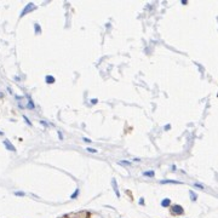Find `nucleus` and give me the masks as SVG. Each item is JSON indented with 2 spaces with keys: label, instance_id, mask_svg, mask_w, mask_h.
<instances>
[{
  "label": "nucleus",
  "instance_id": "obj_3",
  "mask_svg": "<svg viewBox=\"0 0 218 218\" xmlns=\"http://www.w3.org/2000/svg\"><path fill=\"white\" fill-rule=\"evenodd\" d=\"M4 145L6 147V149H7V150H11V152H16V148H15L14 145L10 143V141L5 139V141H4Z\"/></svg>",
  "mask_w": 218,
  "mask_h": 218
},
{
  "label": "nucleus",
  "instance_id": "obj_23",
  "mask_svg": "<svg viewBox=\"0 0 218 218\" xmlns=\"http://www.w3.org/2000/svg\"><path fill=\"white\" fill-rule=\"evenodd\" d=\"M2 135H4V133H2V131H0V136H2Z\"/></svg>",
  "mask_w": 218,
  "mask_h": 218
},
{
  "label": "nucleus",
  "instance_id": "obj_10",
  "mask_svg": "<svg viewBox=\"0 0 218 218\" xmlns=\"http://www.w3.org/2000/svg\"><path fill=\"white\" fill-rule=\"evenodd\" d=\"M143 176H145V177H154V176H155V172H154V171H144V172H143Z\"/></svg>",
  "mask_w": 218,
  "mask_h": 218
},
{
  "label": "nucleus",
  "instance_id": "obj_12",
  "mask_svg": "<svg viewBox=\"0 0 218 218\" xmlns=\"http://www.w3.org/2000/svg\"><path fill=\"white\" fill-rule=\"evenodd\" d=\"M86 150H87V152H90V153H97V152H98L97 149H93V148H90V147H88V148H86Z\"/></svg>",
  "mask_w": 218,
  "mask_h": 218
},
{
  "label": "nucleus",
  "instance_id": "obj_4",
  "mask_svg": "<svg viewBox=\"0 0 218 218\" xmlns=\"http://www.w3.org/2000/svg\"><path fill=\"white\" fill-rule=\"evenodd\" d=\"M161 184H166V183H173V184H181L179 181H173V179H162L160 181Z\"/></svg>",
  "mask_w": 218,
  "mask_h": 218
},
{
  "label": "nucleus",
  "instance_id": "obj_5",
  "mask_svg": "<svg viewBox=\"0 0 218 218\" xmlns=\"http://www.w3.org/2000/svg\"><path fill=\"white\" fill-rule=\"evenodd\" d=\"M170 205H171V200H170L169 198H165V199L161 201V206H162V207H169Z\"/></svg>",
  "mask_w": 218,
  "mask_h": 218
},
{
  "label": "nucleus",
  "instance_id": "obj_18",
  "mask_svg": "<svg viewBox=\"0 0 218 218\" xmlns=\"http://www.w3.org/2000/svg\"><path fill=\"white\" fill-rule=\"evenodd\" d=\"M40 124H41L43 126H45V127L47 126V122H46V121H44V120H41V121H40Z\"/></svg>",
  "mask_w": 218,
  "mask_h": 218
},
{
  "label": "nucleus",
  "instance_id": "obj_1",
  "mask_svg": "<svg viewBox=\"0 0 218 218\" xmlns=\"http://www.w3.org/2000/svg\"><path fill=\"white\" fill-rule=\"evenodd\" d=\"M171 213L172 215H177V216H181V215L184 213V210H183V207L181 205H173L171 207Z\"/></svg>",
  "mask_w": 218,
  "mask_h": 218
},
{
  "label": "nucleus",
  "instance_id": "obj_14",
  "mask_svg": "<svg viewBox=\"0 0 218 218\" xmlns=\"http://www.w3.org/2000/svg\"><path fill=\"white\" fill-rule=\"evenodd\" d=\"M23 119H24V121H26V122L28 124L29 126H32V122L29 121V119H28V118H27V116H26V115H23Z\"/></svg>",
  "mask_w": 218,
  "mask_h": 218
},
{
  "label": "nucleus",
  "instance_id": "obj_20",
  "mask_svg": "<svg viewBox=\"0 0 218 218\" xmlns=\"http://www.w3.org/2000/svg\"><path fill=\"white\" fill-rule=\"evenodd\" d=\"M139 203H141V205H144V199H143V198L139 199Z\"/></svg>",
  "mask_w": 218,
  "mask_h": 218
},
{
  "label": "nucleus",
  "instance_id": "obj_11",
  "mask_svg": "<svg viewBox=\"0 0 218 218\" xmlns=\"http://www.w3.org/2000/svg\"><path fill=\"white\" fill-rule=\"evenodd\" d=\"M119 164H121V165H129V166H131V161H129V160H120V161H119Z\"/></svg>",
  "mask_w": 218,
  "mask_h": 218
},
{
  "label": "nucleus",
  "instance_id": "obj_19",
  "mask_svg": "<svg viewBox=\"0 0 218 218\" xmlns=\"http://www.w3.org/2000/svg\"><path fill=\"white\" fill-rule=\"evenodd\" d=\"M35 29H36V32H38V33L40 32V27H39V24H35Z\"/></svg>",
  "mask_w": 218,
  "mask_h": 218
},
{
  "label": "nucleus",
  "instance_id": "obj_13",
  "mask_svg": "<svg viewBox=\"0 0 218 218\" xmlns=\"http://www.w3.org/2000/svg\"><path fill=\"white\" fill-rule=\"evenodd\" d=\"M15 195H16V196H24V193H23V191H16Z\"/></svg>",
  "mask_w": 218,
  "mask_h": 218
},
{
  "label": "nucleus",
  "instance_id": "obj_21",
  "mask_svg": "<svg viewBox=\"0 0 218 218\" xmlns=\"http://www.w3.org/2000/svg\"><path fill=\"white\" fill-rule=\"evenodd\" d=\"M91 103H92V104H96V103H97V100H92Z\"/></svg>",
  "mask_w": 218,
  "mask_h": 218
},
{
  "label": "nucleus",
  "instance_id": "obj_7",
  "mask_svg": "<svg viewBox=\"0 0 218 218\" xmlns=\"http://www.w3.org/2000/svg\"><path fill=\"white\" fill-rule=\"evenodd\" d=\"M112 183H113V188H114V190H115L116 196L119 198V196H120V193H119V190H118V187H116V181H115V179H113V181H112Z\"/></svg>",
  "mask_w": 218,
  "mask_h": 218
},
{
  "label": "nucleus",
  "instance_id": "obj_6",
  "mask_svg": "<svg viewBox=\"0 0 218 218\" xmlns=\"http://www.w3.org/2000/svg\"><path fill=\"white\" fill-rule=\"evenodd\" d=\"M46 83L47 84H52V83H55V78L52 76V75H46Z\"/></svg>",
  "mask_w": 218,
  "mask_h": 218
},
{
  "label": "nucleus",
  "instance_id": "obj_22",
  "mask_svg": "<svg viewBox=\"0 0 218 218\" xmlns=\"http://www.w3.org/2000/svg\"><path fill=\"white\" fill-rule=\"evenodd\" d=\"M170 127H171V126H170V125H166V126H165V130H169V129H170Z\"/></svg>",
  "mask_w": 218,
  "mask_h": 218
},
{
  "label": "nucleus",
  "instance_id": "obj_2",
  "mask_svg": "<svg viewBox=\"0 0 218 218\" xmlns=\"http://www.w3.org/2000/svg\"><path fill=\"white\" fill-rule=\"evenodd\" d=\"M30 9H35V5H34L33 2H29L28 5H27V6L24 7V10H23V12L21 14V17H22V16H24V15H26V14H28V12H29V10H30Z\"/></svg>",
  "mask_w": 218,
  "mask_h": 218
},
{
  "label": "nucleus",
  "instance_id": "obj_16",
  "mask_svg": "<svg viewBox=\"0 0 218 218\" xmlns=\"http://www.w3.org/2000/svg\"><path fill=\"white\" fill-rule=\"evenodd\" d=\"M57 133H58V138L62 141V139H63V135H62V132H61V131H58Z\"/></svg>",
  "mask_w": 218,
  "mask_h": 218
},
{
  "label": "nucleus",
  "instance_id": "obj_15",
  "mask_svg": "<svg viewBox=\"0 0 218 218\" xmlns=\"http://www.w3.org/2000/svg\"><path fill=\"white\" fill-rule=\"evenodd\" d=\"M190 195H191V196H190V198H191V200H193V201H195V200H196V196H195V194H194L193 191H190Z\"/></svg>",
  "mask_w": 218,
  "mask_h": 218
},
{
  "label": "nucleus",
  "instance_id": "obj_17",
  "mask_svg": "<svg viewBox=\"0 0 218 218\" xmlns=\"http://www.w3.org/2000/svg\"><path fill=\"white\" fill-rule=\"evenodd\" d=\"M83 141H84V142H86V143H91V142H92L91 139H88V138H86V137H84V138H83Z\"/></svg>",
  "mask_w": 218,
  "mask_h": 218
},
{
  "label": "nucleus",
  "instance_id": "obj_8",
  "mask_svg": "<svg viewBox=\"0 0 218 218\" xmlns=\"http://www.w3.org/2000/svg\"><path fill=\"white\" fill-rule=\"evenodd\" d=\"M79 193H80V189L76 188L75 189V191H74L72 195H71V199H73V200H74V199H76V198H78V195H79Z\"/></svg>",
  "mask_w": 218,
  "mask_h": 218
},
{
  "label": "nucleus",
  "instance_id": "obj_24",
  "mask_svg": "<svg viewBox=\"0 0 218 218\" xmlns=\"http://www.w3.org/2000/svg\"><path fill=\"white\" fill-rule=\"evenodd\" d=\"M2 96H4V95H2V93H0V97H2Z\"/></svg>",
  "mask_w": 218,
  "mask_h": 218
},
{
  "label": "nucleus",
  "instance_id": "obj_9",
  "mask_svg": "<svg viewBox=\"0 0 218 218\" xmlns=\"http://www.w3.org/2000/svg\"><path fill=\"white\" fill-rule=\"evenodd\" d=\"M27 107H28V109H34L35 108V105H34V103L32 101V98L28 96V104H27Z\"/></svg>",
  "mask_w": 218,
  "mask_h": 218
}]
</instances>
